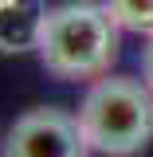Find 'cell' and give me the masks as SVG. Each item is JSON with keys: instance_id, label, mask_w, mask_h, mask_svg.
Segmentation results:
<instances>
[{"instance_id": "3957f363", "label": "cell", "mask_w": 153, "mask_h": 157, "mask_svg": "<svg viewBox=\"0 0 153 157\" xmlns=\"http://www.w3.org/2000/svg\"><path fill=\"white\" fill-rule=\"evenodd\" d=\"M0 157H90L78 118L59 106H32L4 130Z\"/></svg>"}, {"instance_id": "277c9868", "label": "cell", "mask_w": 153, "mask_h": 157, "mask_svg": "<svg viewBox=\"0 0 153 157\" xmlns=\"http://www.w3.org/2000/svg\"><path fill=\"white\" fill-rule=\"evenodd\" d=\"M47 12H51L47 0H0V51L4 55L36 51Z\"/></svg>"}, {"instance_id": "7a4b0ae2", "label": "cell", "mask_w": 153, "mask_h": 157, "mask_svg": "<svg viewBox=\"0 0 153 157\" xmlns=\"http://www.w3.org/2000/svg\"><path fill=\"white\" fill-rule=\"evenodd\" d=\"M75 118L90 153L137 157L153 141V86L134 75H102L86 86Z\"/></svg>"}, {"instance_id": "6da1fadb", "label": "cell", "mask_w": 153, "mask_h": 157, "mask_svg": "<svg viewBox=\"0 0 153 157\" xmlns=\"http://www.w3.org/2000/svg\"><path fill=\"white\" fill-rule=\"evenodd\" d=\"M118 36L122 28L102 0H63L51 4L43 20L36 55L43 71L63 82H94L110 75V63L118 59Z\"/></svg>"}, {"instance_id": "8992f818", "label": "cell", "mask_w": 153, "mask_h": 157, "mask_svg": "<svg viewBox=\"0 0 153 157\" xmlns=\"http://www.w3.org/2000/svg\"><path fill=\"white\" fill-rule=\"evenodd\" d=\"M141 78L153 86V39L145 43V51H141Z\"/></svg>"}, {"instance_id": "5b68a950", "label": "cell", "mask_w": 153, "mask_h": 157, "mask_svg": "<svg viewBox=\"0 0 153 157\" xmlns=\"http://www.w3.org/2000/svg\"><path fill=\"white\" fill-rule=\"evenodd\" d=\"M102 4L122 32L153 39V0H102Z\"/></svg>"}]
</instances>
